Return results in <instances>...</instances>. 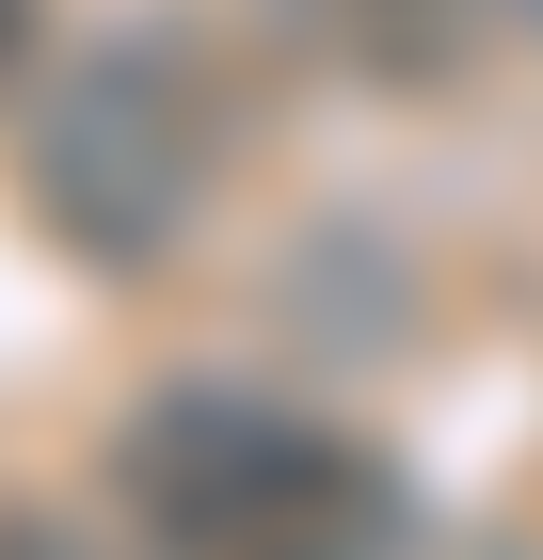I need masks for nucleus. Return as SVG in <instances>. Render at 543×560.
Segmentation results:
<instances>
[{
    "mask_svg": "<svg viewBox=\"0 0 543 560\" xmlns=\"http://www.w3.org/2000/svg\"><path fill=\"white\" fill-rule=\"evenodd\" d=\"M113 497L161 560H400V465L272 385H161L113 432Z\"/></svg>",
    "mask_w": 543,
    "mask_h": 560,
    "instance_id": "nucleus-1",
    "label": "nucleus"
},
{
    "mask_svg": "<svg viewBox=\"0 0 543 560\" xmlns=\"http://www.w3.org/2000/svg\"><path fill=\"white\" fill-rule=\"evenodd\" d=\"M240 161V96L192 33H96L16 96V192L81 272H161Z\"/></svg>",
    "mask_w": 543,
    "mask_h": 560,
    "instance_id": "nucleus-2",
    "label": "nucleus"
},
{
    "mask_svg": "<svg viewBox=\"0 0 543 560\" xmlns=\"http://www.w3.org/2000/svg\"><path fill=\"white\" fill-rule=\"evenodd\" d=\"M288 16H320V48L368 65V81H432L448 65V0H288Z\"/></svg>",
    "mask_w": 543,
    "mask_h": 560,
    "instance_id": "nucleus-3",
    "label": "nucleus"
},
{
    "mask_svg": "<svg viewBox=\"0 0 543 560\" xmlns=\"http://www.w3.org/2000/svg\"><path fill=\"white\" fill-rule=\"evenodd\" d=\"M0 560H128V545L81 528V513H48V497H0Z\"/></svg>",
    "mask_w": 543,
    "mask_h": 560,
    "instance_id": "nucleus-4",
    "label": "nucleus"
},
{
    "mask_svg": "<svg viewBox=\"0 0 543 560\" xmlns=\"http://www.w3.org/2000/svg\"><path fill=\"white\" fill-rule=\"evenodd\" d=\"M0 96H33V0H0Z\"/></svg>",
    "mask_w": 543,
    "mask_h": 560,
    "instance_id": "nucleus-5",
    "label": "nucleus"
},
{
    "mask_svg": "<svg viewBox=\"0 0 543 560\" xmlns=\"http://www.w3.org/2000/svg\"><path fill=\"white\" fill-rule=\"evenodd\" d=\"M496 16H511V33H543V0H496Z\"/></svg>",
    "mask_w": 543,
    "mask_h": 560,
    "instance_id": "nucleus-6",
    "label": "nucleus"
}]
</instances>
